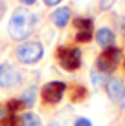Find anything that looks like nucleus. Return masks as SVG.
<instances>
[{"label":"nucleus","instance_id":"1","mask_svg":"<svg viewBox=\"0 0 125 126\" xmlns=\"http://www.w3.org/2000/svg\"><path fill=\"white\" fill-rule=\"evenodd\" d=\"M37 20H39L37 15L31 13L26 6L17 7V9L11 13L9 24H7L9 38L11 40H17V42L28 40V37L35 31V28H37Z\"/></svg>","mask_w":125,"mask_h":126},{"label":"nucleus","instance_id":"2","mask_svg":"<svg viewBox=\"0 0 125 126\" xmlns=\"http://www.w3.org/2000/svg\"><path fill=\"white\" fill-rule=\"evenodd\" d=\"M122 62H123V49L118 46H110V47H105L96 57V62H94L96 68L94 69H98L107 77V75H112Z\"/></svg>","mask_w":125,"mask_h":126},{"label":"nucleus","instance_id":"3","mask_svg":"<svg viewBox=\"0 0 125 126\" xmlns=\"http://www.w3.org/2000/svg\"><path fill=\"white\" fill-rule=\"evenodd\" d=\"M55 59L61 69L68 73H74L83 66V51L77 46H59L55 49Z\"/></svg>","mask_w":125,"mask_h":126},{"label":"nucleus","instance_id":"4","mask_svg":"<svg viewBox=\"0 0 125 126\" xmlns=\"http://www.w3.org/2000/svg\"><path fill=\"white\" fill-rule=\"evenodd\" d=\"M44 57V46L39 40H24L15 47V59L24 66H33Z\"/></svg>","mask_w":125,"mask_h":126},{"label":"nucleus","instance_id":"5","mask_svg":"<svg viewBox=\"0 0 125 126\" xmlns=\"http://www.w3.org/2000/svg\"><path fill=\"white\" fill-rule=\"evenodd\" d=\"M68 92V84L63 80H50L41 90V101L44 106H55L63 101V97Z\"/></svg>","mask_w":125,"mask_h":126},{"label":"nucleus","instance_id":"6","mask_svg":"<svg viewBox=\"0 0 125 126\" xmlns=\"http://www.w3.org/2000/svg\"><path fill=\"white\" fill-rule=\"evenodd\" d=\"M75 33H74V40L77 44H88L94 38V20L90 16H75L72 20Z\"/></svg>","mask_w":125,"mask_h":126},{"label":"nucleus","instance_id":"7","mask_svg":"<svg viewBox=\"0 0 125 126\" xmlns=\"http://www.w3.org/2000/svg\"><path fill=\"white\" fill-rule=\"evenodd\" d=\"M103 88H105L109 99L116 106L125 108V82L122 79H118V77H109V79L105 80V84H103Z\"/></svg>","mask_w":125,"mask_h":126},{"label":"nucleus","instance_id":"8","mask_svg":"<svg viewBox=\"0 0 125 126\" xmlns=\"http://www.w3.org/2000/svg\"><path fill=\"white\" fill-rule=\"evenodd\" d=\"M22 82V73L15 66L4 62L0 64V88L4 90H13Z\"/></svg>","mask_w":125,"mask_h":126},{"label":"nucleus","instance_id":"9","mask_svg":"<svg viewBox=\"0 0 125 126\" xmlns=\"http://www.w3.org/2000/svg\"><path fill=\"white\" fill-rule=\"evenodd\" d=\"M50 20H51V24H53L55 28H59V29L66 28V26L70 24V20H72V9L68 6L55 7V11L50 15Z\"/></svg>","mask_w":125,"mask_h":126},{"label":"nucleus","instance_id":"10","mask_svg":"<svg viewBox=\"0 0 125 126\" xmlns=\"http://www.w3.org/2000/svg\"><path fill=\"white\" fill-rule=\"evenodd\" d=\"M94 37H96V42L100 44V47H103V49L110 47V46H116V33L110 28H100L94 33Z\"/></svg>","mask_w":125,"mask_h":126},{"label":"nucleus","instance_id":"11","mask_svg":"<svg viewBox=\"0 0 125 126\" xmlns=\"http://www.w3.org/2000/svg\"><path fill=\"white\" fill-rule=\"evenodd\" d=\"M37 97H39V90H37V86H29V88H26L24 92L19 95V101L22 102L24 110H29V108L35 106Z\"/></svg>","mask_w":125,"mask_h":126},{"label":"nucleus","instance_id":"12","mask_svg":"<svg viewBox=\"0 0 125 126\" xmlns=\"http://www.w3.org/2000/svg\"><path fill=\"white\" fill-rule=\"evenodd\" d=\"M68 92H70V101L74 102V104H79V102H83V101H87V97H88V90L85 88L83 84H72V86H68Z\"/></svg>","mask_w":125,"mask_h":126},{"label":"nucleus","instance_id":"13","mask_svg":"<svg viewBox=\"0 0 125 126\" xmlns=\"http://www.w3.org/2000/svg\"><path fill=\"white\" fill-rule=\"evenodd\" d=\"M41 115L33 113V111H24L19 115V126H41Z\"/></svg>","mask_w":125,"mask_h":126},{"label":"nucleus","instance_id":"14","mask_svg":"<svg viewBox=\"0 0 125 126\" xmlns=\"http://www.w3.org/2000/svg\"><path fill=\"white\" fill-rule=\"evenodd\" d=\"M90 79H92V84L96 86V88H100V86H103V84H105L107 77L103 75V73H100L98 69H92V73H90Z\"/></svg>","mask_w":125,"mask_h":126},{"label":"nucleus","instance_id":"15","mask_svg":"<svg viewBox=\"0 0 125 126\" xmlns=\"http://www.w3.org/2000/svg\"><path fill=\"white\" fill-rule=\"evenodd\" d=\"M118 0H100V11H109Z\"/></svg>","mask_w":125,"mask_h":126},{"label":"nucleus","instance_id":"16","mask_svg":"<svg viewBox=\"0 0 125 126\" xmlns=\"http://www.w3.org/2000/svg\"><path fill=\"white\" fill-rule=\"evenodd\" d=\"M74 126H92V123H90V119H87V117H79V119H75Z\"/></svg>","mask_w":125,"mask_h":126},{"label":"nucleus","instance_id":"17","mask_svg":"<svg viewBox=\"0 0 125 126\" xmlns=\"http://www.w3.org/2000/svg\"><path fill=\"white\" fill-rule=\"evenodd\" d=\"M42 2H44V6H48V7H55V6H59L63 0H42Z\"/></svg>","mask_w":125,"mask_h":126},{"label":"nucleus","instance_id":"18","mask_svg":"<svg viewBox=\"0 0 125 126\" xmlns=\"http://www.w3.org/2000/svg\"><path fill=\"white\" fill-rule=\"evenodd\" d=\"M19 2L22 4V6L28 7V6H33V4H37V0H19Z\"/></svg>","mask_w":125,"mask_h":126},{"label":"nucleus","instance_id":"19","mask_svg":"<svg viewBox=\"0 0 125 126\" xmlns=\"http://www.w3.org/2000/svg\"><path fill=\"white\" fill-rule=\"evenodd\" d=\"M4 15H6V4L0 2V20L4 18Z\"/></svg>","mask_w":125,"mask_h":126},{"label":"nucleus","instance_id":"20","mask_svg":"<svg viewBox=\"0 0 125 126\" xmlns=\"http://www.w3.org/2000/svg\"><path fill=\"white\" fill-rule=\"evenodd\" d=\"M46 126H61L59 123H50V124H46Z\"/></svg>","mask_w":125,"mask_h":126},{"label":"nucleus","instance_id":"21","mask_svg":"<svg viewBox=\"0 0 125 126\" xmlns=\"http://www.w3.org/2000/svg\"><path fill=\"white\" fill-rule=\"evenodd\" d=\"M122 66H123V75H125V55H123V64Z\"/></svg>","mask_w":125,"mask_h":126},{"label":"nucleus","instance_id":"22","mask_svg":"<svg viewBox=\"0 0 125 126\" xmlns=\"http://www.w3.org/2000/svg\"><path fill=\"white\" fill-rule=\"evenodd\" d=\"M0 2H4V0H0Z\"/></svg>","mask_w":125,"mask_h":126}]
</instances>
